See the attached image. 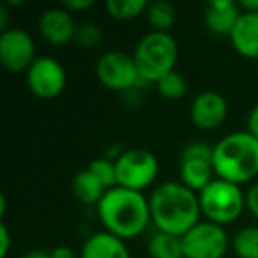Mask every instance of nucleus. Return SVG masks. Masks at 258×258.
I'll use <instances>...</instances> for the list:
<instances>
[{"label": "nucleus", "mask_w": 258, "mask_h": 258, "mask_svg": "<svg viewBox=\"0 0 258 258\" xmlns=\"http://www.w3.org/2000/svg\"><path fill=\"white\" fill-rule=\"evenodd\" d=\"M152 225L159 232L182 237L200 223V200L198 193L184 186L180 180L163 182L149 198Z\"/></svg>", "instance_id": "f257e3e1"}, {"label": "nucleus", "mask_w": 258, "mask_h": 258, "mask_svg": "<svg viewBox=\"0 0 258 258\" xmlns=\"http://www.w3.org/2000/svg\"><path fill=\"white\" fill-rule=\"evenodd\" d=\"M96 211L103 228L122 240L142 235L152 223L149 198L120 186L108 189L96 205Z\"/></svg>", "instance_id": "f03ea898"}, {"label": "nucleus", "mask_w": 258, "mask_h": 258, "mask_svg": "<svg viewBox=\"0 0 258 258\" xmlns=\"http://www.w3.org/2000/svg\"><path fill=\"white\" fill-rule=\"evenodd\" d=\"M216 179L247 184L258 177V140L249 131H235L214 144L212 156Z\"/></svg>", "instance_id": "7ed1b4c3"}, {"label": "nucleus", "mask_w": 258, "mask_h": 258, "mask_svg": "<svg viewBox=\"0 0 258 258\" xmlns=\"http://www.w3.org/2000/svg\"><path fill=\"white\" fill-rule=\"evenodd\" d=\"M179 48L170 34L149 32L138 41L133 51L138 75L144 83H158L163 76L175 71Z\"/></svg>", "instance_id": "20e7f679"}, {"label": "nucleus", "mask_w": 258, "mask_h": 258, "mask_svg": "<svg viewBox=\"0 0 258 258\" xmlns=\"http://www.w3.org/2000/svg\"><path fill=\"white\" fill-rule=\"evenodd\" d=\"M202 216L205 221L226 226L237 221L246 211V193L237 184L214 179L202 193H198Z\"/></svg>", "instance_id": "39448f33"}, {"label": "nucleus", "mask_w": 258, "mask_h": 258, "mask_svg": "<svg viewBox=\"0 0 258 258\" xmlns=\"http://www.w3.org/2000/svg\"><path fill=\"white\" fill-rule=\"evenodd\" d=\"M117 186L144 193L156 182L159 173L158 158L145 149H127L115 158Z\"/></svg>", "instance_id": "423d86ee"}, {"label": "nucleus", "mask_w": 258, "mask_h": 258, "mask_svg": "<svg viewBox=\"0 0 258 258\" xmlns=\"http://www.w3.org/2000/svg\"><path fill=\"white\" fill-rule=\"evenodd\" d=\"M212 156H214V145L204 144V142L187 144L179 161L180 182L193 189L195 193H202L216 179Z\"/></svg>", "instance_id": "0eeeda50"}, {"label": "nucleus", "mask_w": 258, "mask_h": 258, "mask_svg": "<svg viewBox=\"0 0 258 258\" xmlns=\"http://www.w3.org/2000/svg\"><path fill=\"white\" fill-rule=\"evenodd\" d=\"M96 76L108 90L113 92H131L140 83L133 55L124 51H106L96 62Z\"/></svg>", "instance_id": "6e6552de"}, {"label": "nucleus", "mask_w": 258, "mask_h": 258, "mask_svg": "<svg viewBox=\"0 0 258 258\" xmlns=\"http://www.w3.org/2000/svg\"><path fill=\"white\" fill-rule=\"evenodd\" d=\"M230 240L225 226L211 221H200L182 235L184 258H223L228 251Z\"/></svg>", "instance_id": "1a4fd4ad"}, {"label": "nucleus", "mask_w": 258, "mask_h": 258, "mask_svg": "<svg viewBox=\"0 0 258 258\" xmlns=\"http://www.w3.org/2000/svg\"><path fill=\"white\" fill-rule=\"evenodd\" d=\"M25 75L27 87L30 92L39 99L46 101L60 96L66 89V83H68L64 66L57 58L48 57V55L37 57Z\"/></svg>", "instance_id": "9d476101"}, {"label": "nucleus", "mask_w": 258, "mask_h": 258, "mask_svg": "<svg viewBox=\"0 0 258 258\" xmlns=\"http://www.w3.org/2000/svg\"><path fill=\"white\" fill-rule=\"evenodd\" d=\"M36 58V43L27 30L11 27L0 34V62L8 71L27 73Z\"/></svg>", "instance_id": "9b49d317"}, {"label": "nucleus", "mask_w": 258, "mask_h": 258, "mask_svg": "<svg viewBox=\"0 0 258 258\" xmlns=\"http://www.w3.org/2000/svg\"><path fill=\"white\" fill-rule=\"evenodd\" d=\"M191 122L202 131H212L218 129L228 117V103L226 99L216 90H204L189 106Z\"/></svg>", "instance_id": "f8f14e48"}, {"label": "nucleus", "mask_w": 258, "mask_h": 258, "mask_svg": "<svg viewBox=\"0 0 258 258\" xmlns=\"http://www.w3.org/2000/svg\"><path fill=\"white\" fill-rule=\"evenodd\" d=\"M76 29L75 18L64 8H50L39 16L37 30L39 36L51 46H66L68 43L75 41Z\"/></svg>", "instance_id": "ddd939ff"}, {"label": "nucleus", "mask_w": 258, "mask_h": 258, "mask_svg": "<svg viewBox=\"0 0 258 258\" xmlns=\"http://www.w3.org/2000/svg\"><path fill=\"white\" fill-rule=\"evenodd\" d=\"M240 15V6L233 0H212L205 9V25L214 36L230 37Z\"/></svg>", "instance_id": "4468645a"}, {"label": "nucleus", "mask_w": 258, "mask_h": 258, "mask_svg": "<svg viewBox=\"0 0 258 258\" xmlns=\"http://www.w3.org/2000/svg\"><path fill=\"white\" fill-rule=\"evenodd\" d=\"M228 39L240 57L258 58V13H242Z\"/></svg>", "instance_id": "2eb2a0df"}, {"label": "nucleus", "mask_w": 258, "mask_h": 258, "mask_svg": "<svg viewBox=\"0 0 258 258\" xmlns=\"http://www.w3.org/2000/svg\"><path fill=\"white\" fill-rule=\"evenodd\" d=\"M82 258H131L125 240L115 237L113 233L96 232L83 242Z\"/></svg>", "instance_id": "dca6fc26"}, {"label": "nucleus", "mask_w": 258, "mask_h": 258, "mask_svg": "<svg viewBox=\"0 0 258 258\" xmlns=\"http://www.w3.org/2000/svg\"><path fill=\"white\" fill-rule=\"evenodd\" d=\"M73 193L82 204L97 205L106 193V187L99 182V179L89 168H85L76 173L73 179Z\"/></svg>", "instance_id": "f3484780"}, {"label": "nucleus", "mask_w": 258, "mask_h": 258, "mask_svg": "<svg viewBox=\"0 0 258 258\" xmlns=\"http://www.w3.org/2000/svg\"><path fill=\"white\" fill-rule=\"evenodd\" d=\"M147 253L151 258H184L182 237L156 230L147 240Z\"/></svg>", "instance_id": "a211bd4d"}, {"label": "nucleus", "mask_w": 258, "mask_h": 258, "mask_svg": "<svg viewBox=\"0 0 258 258\" xmlns=\"http://www.w3.org/2000/svg\"><path fill=\"white\" fill-rule=\"evenodd\" d=\"M145 20H147L152 32L170 34V29L175 25L177 20L175 8L170 2H165V0L151 2L147 6V11H145Z\"/></svg>", "instance_id": "6ab92c4d"}, {"label": "nucleus", "mask_w": 258, "mask_h": 258, "mask_svg": "<svg viewBox=\"0 0 258 258\" xmlns=\"http://www.w3.org/2000/svg\"><path fill=\"white\" fill-rule=\"evenodd\" d=\"M149 2L145 0H108L106 11L111 18L118 22H129L138 16L145 15Z\"/></svg>", "instance_id": "aec40b11"}, {"label": "nucleus", "mask_w": 258, "mask_h": 258, "mask_svg": "<svg viewBox=\"0 0 258 258\" xmlns=\"http://www.w3.org/2000/svg\"><path fill=\"white\" fill-rule=\"evenodd\" d=\"M232 247L239 258H258V226H244L237 230Z\"/></svg>", "instance_id": "412c9836"}, {"label": "nucleus", "mask_w": 258, "mask_h": 258, "mask_svg": "<svg viewBox=\"0 0 258 258\" xmlns=\"http://www.w3.org/2000/svg\"><path fill=\"white\" fill-rule=\"evenodd\" d=\"M156 89H158L159 96L165 97L168 101H179L186 96L187 92V82L180 73L172 71L166 76H163L158 83H156Z\"/></svg>", "instance_id": "4be33fe9"}, {"label": "nucleus", "mask_w": 258, "mask_h": 258, "mask_svg": "<svg viewBox=\"0 0 258 258\" xmlns=\"http://www.w3.org/2000/svg\"><path fill=\"white\" fill-rule=\"evenodd\" d=\"M87 168L99 179V182L106 187V191L111 189V187H117V168H115V161H111L108 158H97L94 161H90V165Z\"/></svg>", "instance_id": "5701e85b"}, {"label": "nucleus", "mask_w": 258, "mask_h": 258, "mask_svg": "<svg viewBox=\"0 0 258 258\" xmlns=\"http://www.w3.org/2000/svg\"><path fill=\"white\" fill-rule=\"evenodd\" d=\"M75 41L80 46L96 48V46H99L101 41H103V32H101V29L96 23H92V22L82 23V25H78V29H76Z\"/></svg>", "instance_id": "b1692460"}, {"label": "nucleus", "mask_w": 258, "mask_h": 258, "mask_svg": "<svg viewBox=\"0 0 258 258\" xmlns=\"http://www.w3.org/2000/svg\"><path fill=\"white\" fill-rule=\"evenodd\" d=\"M246 209L258 219V182L251 184L246 191Z\"/></svg>", "instance_id": "393cba45"}, {"label": "nucleus", "mask_w": 258, "mask_h": 258, "mask_svg": "<svg viewBox=\"0 0 258 258\" xmlns=\"http://www.w3.org/2000/svg\"><path fill=\"white\" fill-rule=\"evenodd\" d=\"M92 6H94L92 0H66L64 4H62V8L71 13V15H75V13L87 11V9H90Z\"/></svg>", "instance_id": "a878e982"}, {"label": "nucleus", "mask_w": 258, "mask_h": 258, "mask_svg": "<svg viewBox=\"0 0 258 258\" xmlns=\"http://www.w3.org/2000/svg\"><path fill=\"white\" fill-rule=\"evenodd\" d=\"M11 249V233L6 223H0V256L6 258Z\"/></svg>", "instance_id": "bb28decb"}, {"label": "nucleus", "mask_w": 258, "mask_h": 258, "mask_svg": "<svg viewBox=\"0 0 258 258\" xmlns=\"http://www.w3.org/2000/svg\"><path fill=\"white\" fill-rule=\"evenodd\" d=\"M246 125H247L246 131H249V133L253 135V137L258 140V103L254 104L253 108H251L249 115H247V122H246Z\"/></svg>", "instance_id": "cd10ccee"}, {"label": "nucleus", "mask_w": 258, "mask_h": 258, "mask_svg": "<svg viewBox=\"0 0 258 258\" xmlns=\"http://www.w3.org/2000/svg\"><path fill=\"white\" fill-rule=\"evenodd\" d=\"M51 258H75L71 247L68 246H57L51 249Z\"/></svg>", "instance_id": "c85d7f7f"}, {"label": "nucleus", "mask_w": 258, "mask_h": 258, "mask_svg": "<svg viewBox=\"0 0 258 258\" xmlns=\"http://www.w3.org/2000/svg\"><path fill=\"white\" fill-rule=\"evenodd\" d=\"M9 20V6L8 4H0V29H2V32L8 29H11L8 23Z\"/></svg>", "instance_id": "c756f323"}, {"label": "nucleus", "mask_w": 258, "mask_h": 258, "mask_svg": "<svg viewBox=\"0 0 258 258\" xmlns=\"http://www.w3.org/2000/svg\"><path fill=\"white\" fill-rule=\"evenodd\" d=\"M242 13H258V0H244L239 2Z\"/></svg>", "instance_id": "7c9ffc66"}, {"label": "nucleus", "mask_w": 258, "mask_h": 258, "mask_svg": "<svg viewBox=\"0 0 258 258\" xmlns=\"http://www.w3.org/2000/svg\"><path fill=\"white\" fill-rule=\"evenodd\" d=\"M23 258H51V251H44V249H32L25 254Z\"/></svg>", "instance_id": "2f4dec72"}]
</instances>
